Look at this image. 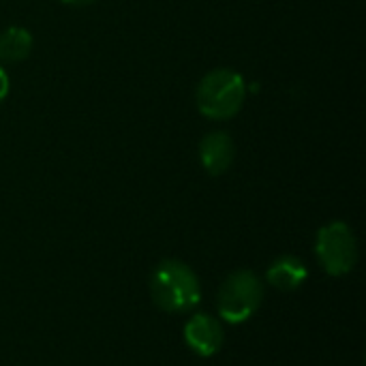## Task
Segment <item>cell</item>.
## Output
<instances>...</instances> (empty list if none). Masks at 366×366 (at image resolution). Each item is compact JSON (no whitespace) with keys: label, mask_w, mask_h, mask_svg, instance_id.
Here are the masks:
<instances>
[{"label":"cell","mask_w":366,"mask_h":366,"mask_svg":"<svg viewBox=\"0 0 366 366\" xmlns=\"http://www.w3.org/2000/svg\"><path fill=\"white\" fill-rule=\"evenodd\" d=\"M244 94L247 86L240 73L232 69H214L199 81L195 101L206 118L227 120L240 112Z\"/></svg>","instance_id":"7a4b0ae2"},{"label":"cell","mask_w":366,"mask_h":366,"mask_svg":"<svg viewBox=\"0 0 366 366\" xmlns=\"http://www.w3.org/2000/svg\"><path fill=\"white\" fill-rule=\"evenodd\" d=\"M309 272H307V266L296 259V257H281L277 259L270 268H268V283L274 285L277 290H283V292H292V290H298L305 281H307Z\"/></svg>","instance_id":"52a82bcc"},{"label":"cell","mask_w":366,"mask_h":366,"mask_svg":"<svg viewBox=\"0 0 366 366\" xmlns=\"http://www.w3.org/2000/svg\"><path fill=\"white\" fill-rule=\"evenodd\" d=\"M317 257L328 274H347L358 259L354 232L345 223H330L317 234Z\"/></svg>","instance_id":"277c9868"},{"label":"cell","mask_w":366,"mask_h":366,"mask_svg":"<svg viewBox=\"0 0 366 366\" xmlns=\"http://www.w3.org/2000/svg\"><path fill=\"white\" fill-rule=\"evenodd\" d=\"M234 154H236V146H234L232 137L227 133H223V131L208 133L202 139V144H199L202 165L212 176L225 174L232 167V163H234Z\"/></svg>","instance_id":"5b68a950"},{"label":"cell","mask_w":366,"mask_h":366,"mask_svg":"<svg viewBox=\"0 0 366 366\" xmlns=\"http://www.w3.org/2000/svg\"><path fill=\"white\" fill-rule=\"evenodd\" d=\"M264 287L257 274L249 270L234 272L219 292V313L229 324L247 322L262 305Z\"/></svg>","instance_id":"3957f363"},{"label":"cell","mask_w":366,"mask_h":366,"mask_svg":"<svg viewBox=\"0 0 366 366\" xmlns=\"http://www.w3.org/2000/svg\"><path fill=\"white\" fill-rule=\"evenodd\" d=\"M150 292L154 302L169 313H187L202 298L195 272L180 262L159 264L150 279Z\"/></svg>","instance_id":"6da1fadb"},{"label":"cell","mask_w":366,"mask_h":366,"mask_svg":"<svg viewBox=\"0 0 366 366\" xmlns=\"http://www.w3.org/2000/svg\"><path fill=\"white\" fill-rule=\"evenodd\" d=\"M187 345L199 356H214L223 345V328L208 315H195L184 328Z\"/></svg>","instance_id":"8992f818"},{"label":"cell","mask_w":366,"mask_h":366,"mask_svg":"<svg viewBox=\"0 0 366 366\" xmlns=\"http://www.w3.org/2000/svg\"><path fill=\"white\" fill-rule=\"evenodd\" d=\"M32 49V34L21 26H11L0 34V62L13 64L28 58Z\"/></svg>","instance_id":"ba28073f"},{"label":"cell","mask_w":366,"mask_h":366,"mask_svg":"<svg viewBox=\"0 0 366 366\" xmlns=\"http://www.w3.org/2000/svg\"><path fill=\"white\" fill-rule=\"evenodd\" d=\"M62 2H66V4H90V2H94V0H62Z\"/></svg>","instance_id":"30bf717a"},{"label":"cell","mask_w":366,"mask_h":366,"mask_svg":"<svg viewBox=\"0 0 366 366\" xmlns=\"http://www.w3.org/2000/svg\"><path fill=\"white\" fill-rule=\"evenodd\" d=\"M6 94H9V75H6V71L0 66V103L6 99Z\"/></svg>","instance_id":"9c48e42d"}]
</instances>
